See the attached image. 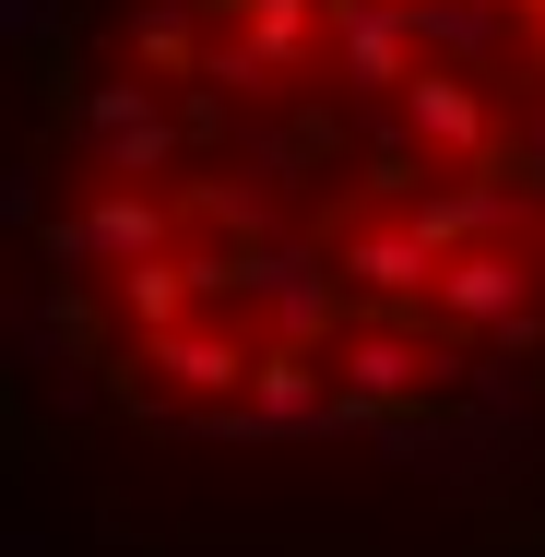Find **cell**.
<instances>
[{
	"mask_svg": "<svg viewBox=\"0 0 545 557\" xmlns=\"http://www.w3.org/2000/svg\"><path fill=\"white\" fill-rule=\"evenodd\" d=\"M60 333L166 428H392L545 356V0H119L60 96Z\"/></svg>",
	"mask_w": 545,
	"mask_h": 557,
	"instance_id": "obj_1",
	"label": "cell"
}]
</instances>
